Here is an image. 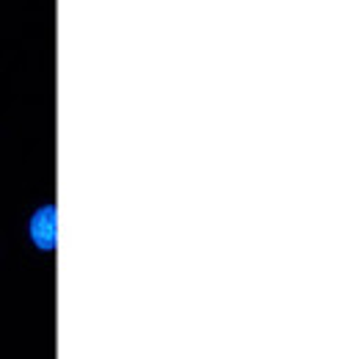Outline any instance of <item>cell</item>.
<instances>
[{"instance_id": "1", "label": "cell", "mask_w": 359, "mask_h": 359, "mask_svg": "<svg viewBox=\"0 0 359 359\" xmlns=\"http://www.w3.org/2000/svg\"><path fill=\"white\" fill-rule=\"evenodd\" d=\"M28 235H31V241H34L42 252H53V249H55V208H53V205L39 208V210L31 216Z\"/></svg>"}]
</instances>
